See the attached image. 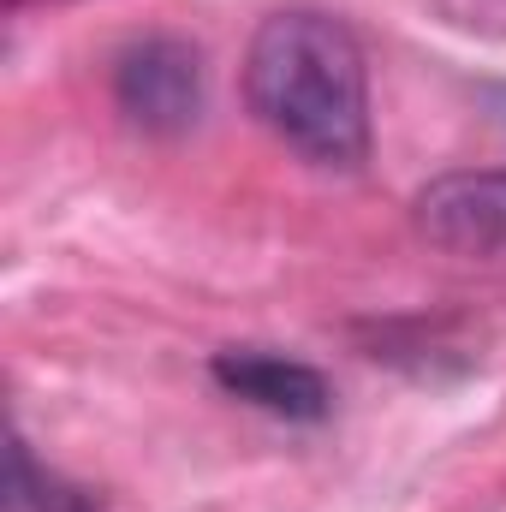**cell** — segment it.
I'll list each match as a JSON object with an SVG mask.
<instances>
[{"instance_id": "obj_1", "label": "cell", "mask_w": 506, "mask_h": 512, "mask_svg": "<svg viewBox=\"0 0 506 512\" xmlns=\"http://www.w3.org/2000/svg\"><path fill=\"white\" fill-rule=\"evenodd\" d=\"M245 102L292 155L328 173L370 161V78L358 36L328 12L262 18L245 54Z\"/></svg>"}, {"instance_id": "obj_2", "label": "cell", "mask_w": 506, "mask_h": 512, "mask_svg": "<svg viewBox=\"0 0 506 512\" xmlns=\"http://www.w3.org/2000/svg\"><path fill=\"white\" fill-rule=\"evenodd\" d=\"M203 54L185 36H143L114 60V102L143 137H185L203 120Z\"/></svg>"}, {"instance_id": "obj_3", "label": "cell", "mask_w": 506, "mask_h": 512, "mask_svg": "<svg viewBox=\"0 0 506 512\" xmlns=\"http://www.w3.org/2000/svg\"><path fill=\"white\" fill-rule=\"evenodd\" d=\"M411 221L447 256H506V167L429 179L411 197Z\"/></svg>"}, {"instance_id": "obj_4", "label": "cell", "mask_w": 506, "mask_h": 512, "mask_svg": "<svg viewBox=\"0 0 506 512\" xmlns=\"http://www.w3.org/2000/svg\"><path fill=\"white\" fill-rule=\"evenodd\" d=\"M209 376L233 399H245L268 417H286V423H322L334 411V387L322 382V370H310L298 358H280V352H256V346L215 352Z\"/></svg>"}, {"instance_id": "obj_5", "label": "cell", "mask_w": 506, "mask_h": 512, "mask_svg": "<svg viewBox=\"0 0 506 512\" xmlns=\"http://www.w3.org/2000/svg\"><path fill=\"white\" fill-rule=\"evenodd\" d=\"M6 512H102L90 489L42 471L24 447V435H12V453H6Z\"/></svg>"}]
</instances>
